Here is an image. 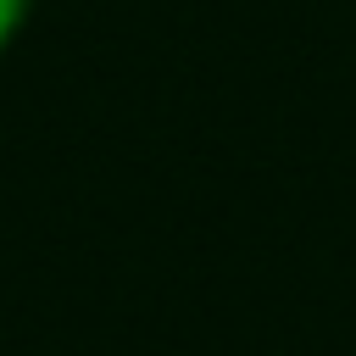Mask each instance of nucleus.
Segmentation results:
<instances>
[{
	"label": "nucleus",
	"instance_id": "nucleus-1",
	"mask_svg": "<svg viewBox=\"0 0 356 356\" xmlns=\"http://www.w3.org/2000/svg\"><path fill=\"white\" fill-rule=\"evenodd\" d=\"M22 17H28V0H0V44L22 28Z\"/></svg>",
	"mask_w": 356,
	"mask_h": 356
}]
</instances>
